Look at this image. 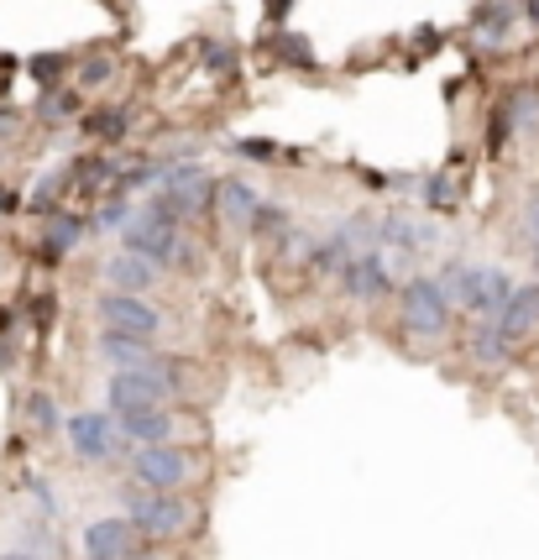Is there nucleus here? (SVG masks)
I'll list each match as a JSON object with an SVG mask.
<instances>
[{
    "instance_id": "6",
    "label": "nucleus",
    "mask_w": 539,
    "mask_h": 560,
    "mask_svg": "<svg viewBox=\"0 0 539 560\" xmlns=\"http://www.w3.org/2000/svg\"><path fill=\"white\" fill-rule=\"evenodd\" d=\"M63 440H69V451H74L79 462L99 466L116 456L121 430H116V415H110V409H79V415L63 419Z\"/></svg>"
},
{
    "instance_id": "20",
    "label": "nucleus",
    "mask_w": 539,
    "mask_h": 560,
    "mask_svg": "<svg viewBox=\"0 0 539 560\" xmlns=\"http://www.w3.org/2000/svg\"><path fill=\"white\" fill-rule=\"evenodd\" d=\"M26 424L37 435H58L63 430V415H58V404H52L48 393H26Z\"/></svg>"
},
{
    "instance_id": "39",
    "label": "nucleus",
    "mask_w": 539,
    "mask_h": 560,
    "mask_svg": "<svg viewBox=\"0 0 539 560\" xmlns=\"http://www.w3.org/2000/svg\"><path fill=\"white\" fill-rule=\"evenodd\" d=\"M535 272H539V246H535Z\"/></svg>"
},
{
    "instance_id": "36",
    "label": "nucleus",
    "mask_w": 539,
    "mask_h": 560,
    "mask_svg": "<svg viewBox=\"0 0 539 560\" xmlns=\"http://www.w3.org/2000/svg\"><path fill=\"white\" fill-rule=\"evenodd\" d=\"M0 560H43V556H37V550H5Z\"/></svg>"
},
{
    "instance_id": "1",
    "label": "nucleus",
    "mask_w": 539,
    "mask_h": 560,
    "mask_svg": "<svg viewBox=\"0 0 539 560\" xmlns=\"http://www.w3.org/2000/svg\"><path fill=\"white\" fill-rule=\"evenodd\" d=\"M441 289H445V299H450L456 310H466V315L497 319L503 310H508V299H514L518 283L503 268H482V262H445Z\"/></svg>"
},
{
    "instance_id": "12",
    "label": "nucleus",
    "mask_w": 539,
    "mask_h": 560,
    "mask_svg": "<svg viewBox=\"0 0 539 560\" xmlns=\"http://www.w3.org/2000/svg\"><path fill=\"white\" fill-rule=\"evenodd\" d=\"M173 409H142V415H126L116 419V430H121L126 445H137V451H148V445H173Z\"/></svg>"
},
{
    "instance_id": "2",
    "label": "nucleus",
    "mask_w": 539,
    "mask_h": 560,
    "mask_svg": "<svg viewBox=\"0 0 539 560\" xmlns=\"http://www.w3.org/2000/svg\"><path fill=\"white\" fill-rule=\"evenodd\" d=\"M126 518L137 524V535L152 539V545H168V539H184L195 529V503L184 492H142V488H126L121 492Z\"/></svg>"
},
{
    "instance_id": "29",
    "label": "nucleus",
    "mask_w": 539,
    "mask_h": 560,
    "mask_svg": "<svg viewBox=\"0 0 539 560\" xmlns=\"http://www.w3.org/2000/svg\"><path fill=\"white\" fill-rule=\"evenodd\" d=\"M37 110L58 121V116H69V110H74V95H63V90H58V95H43V100H37Z\"/></svg>"
},
{
    "instance_id": "22",
    "label": "nucleus",
    "mask_w": 539,
    "mask_h": 560,
    "mask_svg": "<svg viewBox=\"0 0 539 560\" xmlns=\"http://www.w3.org/2000/svg\"><path fill=\"white\" fill-rule=\"evenodd\" d=\"M251 231H257V236H289V231H294V220H289V210H283V205H257Z\"/></svg>"
},
{
    "instance_id": "4",
    "label": "nucleus",
    "mask_w": 539,
    "mask_h": 560,
    "mask_svg": "<svg viewBox=\"0 0 539 560\" xmlns=\"http://www.w3.org/2000/svg\"><path fill=\"white\" fill-rule=\"evenodd\" d=\"M199 477V456L184 445H148L131 456V482L142 492H184Z\"/></svg>"
},
{
    "instance_id": "23",
    "label": "nucleus",
    "mask_w": 539,
    "mask_h": 560,
    "mask_svg": "<svg viewBox=\"0 0 539 560\" xmlns=\"http://www.w3.org/2000/svg\"><path fill=\"white\" fill-rule=\"evenodd\" d=\"M105 178H110V158H84V163H74V189H105Z\"/></svg>"
},
{
    "instance_id": "21",
    "label": "nucleus",
    "mask_w": 539,
    "mask_h": 560,
    "mask_svg": "<svg viewBox=\"0 0 539 560\" xmlns=\"http://www.w3.org/2000/svg\"><path fill=\"white\" fill-rule=\"evenodd\" d=\"M514 16H518V5H503V0H492V5H482L477 16H471V26L488 37V43H497L508 26H514Z\"/></svg>"
},
{
    "instance_id": "31",
    "label": "nucleus",
    "mask_w": 539,
    "mask_h": 560,
    "mask_svg": "<svg viewBox=\"0 0 539 560\" xmlns=\"http://www.w3.org/2000/svg\"><path fill=\"white\" fill-rule=\"evenodd\" d=\"M32 73H37V79L52 90V79L63 73V58H58V52H52V58H32Z\"/></svg>"
},
{
    "instance_id": "9",
    "label": "nucleus",
    "mask_w": 539,
    "mask_h": 560,
    "mask_svg": "<svg viewBox=\"0 0 539 560\" xmlns=\"http://www.w3.org/2000/svg\"><path fill=\"white\" fill-rule=\"evenodd\" d=\"M392 252H362L351 268L341 272V289L351 293V299H362V304H377V299H388L398 283H392Z\"/></svg>"
},
{
    "instance_id": "17",
    "label": "nucleus",
    "mask_w": 539,
    "mask_h": 560,
    "mask_svg": "<svg viewBox=\"0 0 539 560\" xmlns=\"http://www.w3.org/2000/svg\"><path fill=\"white\" fill-rule=\"evenodd\" d=\"M508 351H514V346L503 341L497 319H477V325H471V336H466V357H471L477 366H503L508 362Z\"/></svg>"
},
{
    "instance_id": "37",
    "label": "nucleus",
    "mask_w": 539,
    "mask_h": 560,
    "mask_svg": "<svg viewBox=\"0 0 539 560\" xmlns=\"http://www.w3.org/2000/svg\"><path fill=\"white\" fill-rule=\"evenodd\" d=\"M524 16H529V22L539 26V0H524Z\"/></svg>"
},
{
    "instance_id": "3",
    "label": "nucleus",
    "mask_w": 539,
    "mask_h": 560,
    "mask_svg": "<svg viewBox=\"0 0 539 560\" xmlns=\"http://www.w3.org/2000/svg\"><path fill=\"white\" fill-rule=\"evenodd\" d=\"M450 315H456V304L445 299L441 278H403L398 283V325H403V336H414V341H441L445 330H450Z\"/></svg>"
},
{
    "instance_id": "26",
    "label": "nucleus",
    "mask_w": 539,
    "mask_h": 560,
    "mask_svg": "<svg viewBox=\"0 0 539 560\" xmlns=\"http://www.w3.org/2000/svg\"><path fill=\"white\" fill-rule=\"evenodd\" d=\"M315 236H304V231H289V236H283V257H289V262H315Z\"/></svg>"
},
{
    "instance_id": "14",
    "label": "nucleus",
    "mask_w": 539,
    "mask_h": 560,
    "mask_svg": "<svg viewBox=\"0 0 539 560\" xmlns=\"http://www.w3.org/2000/svg\"><path fill=\"white\" fill-rule=\"evenodd\" d=\"M383 242H388L392 252H403V257H414V252H424V246L435 242V231H430L424 220L383 215V220H377V252H383Z\"/></svg>"
},
{
    "instance_id": "13",
    "label": "nucleus",
    "mask_w": 539,
    "mask_h": 560,
    "mask_svg": "<svg viewBox=\"0 0 539 560\" xmlns=\"http://www.w3.org/2000/svg\"><path fill=\"white\" fill-rule=\"evenodd\" d=\"M257 189L246 184V178H221L215 184V215H221V225H231V231H242V225H251V215H257Z\"/></svg>"
},
{
    "instance_id": "19",
    "label": "nucleus",
    "mask_w": 539,
    "mask_h": 560,
    "mask_svg": "<svg viewBox=\"0 0 539 560\" xmlns=\"http://www.w3.org/2000/svg\"><path fill=\"white\" fill-rule=\"evenodd\" d=\"M84 131L99 137V142H121L126 131H131V116H126L121 105H110V110H90V116H84Z\"/></svg>"
},
{
    "instance_id": "15",
    "label": "nucleus",
    "mask_w": 539,
    "mask_h": 560,
    "mask_svg": "<svg viewBox=\"0 0 539 560\" xmlns=\"http://www.w3.org/2000/svg\"><path fill=\"white\" fill-rule=\"evenodd\" d=\"M157 278H163V272L152 268V262H142V257H131V252L105 262V289L110 293H148Z\"/></svg>"
},
{
    "instance_id": "32",
    "label": "nucleus",
    "mask_w": 539,
    "mask_h": 560,
    "mask_svg": "<svg viewBox=\"0 0 539 560\" xmlns=\"http://www.w3.org/2000/svg\"><path fill=\"white\" fill-rule=\"evenodd\" d=\"M518 225H524V236H529V242L539 246V195L529 199V205H524V220H518Z\"/></svg>"
},
{
    "instance_id": "24",
    "label": "nucleus",
    "mask_w": 539,
    "mask_h": 560,
    "mask_svg": "<svg viewBox=\"0 0 539 560\" xmlns=\"http://www.w3.org/2000/svg\"><path fill=\"white\" fill-rule=\"evenodd\" d=\"M272 48L283 52L289 63H304V69H315V48H309V37H294V32H283V37H278Z\"/></svg>"
},
{
    "instance_id": "7",
    "label": "nucleus",
    "mask_w": 539,
    "mask_h": 560,
    "mask_svg": "<svg viewBox=\"0 0 539 560\" xmlns=\"http://www.w3.org/2000/svg\"><path fill=\"white\" fill-rule=\"evenodd\" d=\"M79 545H84V560H131L142 550V535H137V524L126 513H105V518L84 524Z\"/></svg>"
},
{
    "instance_id": "16",
    "label": "nucleus",
    "mask_w": 539,
    "mask_h": 560,
    "mask_svg": "<svg viewBox=\"0 0 539 560\" xmlns=\"http://www.w3.org/2000/svg\"><path fill=\"white\" fill-rule=\"evenodd\" d=\"M79 236H84V215H74V210H52L48 225H43V257H48V262H63V257L79 246Z\"/></svg>"
},
{
    "instance_id": "8",
    "label": "nucleus",
    "mask_w": 539,
    "mask_h": 560,
    "mask_svg": "<svg viewBox=\"0 0 539 560\" xmlns=\"http://www.w3.org/2000/svg\"><path fill=\"white\" fill-rule=\"evenodd\" d=\"M105 409L116 419L142 415V409H168V388L152 372H110L105 383Z\"/></svg>"
},
{
    "instance_id": "18",
    "label": "nucleus",
    "mask_w": 539,
    "mask_h": 560,
    "mask_svg": "<svg viewBox=\"0 0 539 560\" xmlns=\"http://www.w3.org/2000/svg\"><path fill=\"white\" fill-rule=\"evenodd\" d=\"M356 257H362V252H356V246L345 242V231H341V225H336V231H330V236H325V242L315 246V262H309V268L330 272V278H341V272L351 268Z\"/></svg>"
},
{
    "instance_id": "34",
    "label": "nucleus",
    "mask_w": 539,
    "mask_h": 560,
    "mask_svg": "<svg viewBox=\"0 0 539 560\" xmlns=\"http://www.w3.org/2000/svg\"><path fill=\"white\" fill-rule=\"evenodd\" d=\"M289 5H294V0H268V16L272 22H283V16H289Z\"/></svg>"
},
{
    "instance_id": "25",
    "label": "nucleus",
    "mask_w": 539,
    "mask_h": 560,
    "mask_svg": "<svg viewBox=\"0 0 539 560\" xmlns=\"http://www.w3.org/2000/svg\"><path fill=\"white\" fill-rule=\"evenodd\" d=\"M204 69L231 79V73H236V52L225 48V43H204Z\"/></svg>"
},
{
    "instance_id": "30",
    "label": "nucleus",
    "mask_w": 539,
    "mask_h": 560,
    "mask_svg": "<svg viewBox=\"0 0 539 560\" xmlns=\"http://www.w3.org/2000/svg\"><path fill=\"white\" fill-rule=\"evenodd\" d=\"M32 492H37V513H43V518H58V492L48 488V482H32Z\"/></svg>"
},
{
    "instance_id": "5",
    "label": "nucleus",
    "mask_w": 539,
    "mask_h": 560,
    "mask_svg": "<svg viewBox=\"0 0 539 560\" xmlns=\"http://www.w3.org/2000/svg\"><path fill=\"white\" fill-rule=\"evenodd\" d=\"M95 319L99 330H121V336H157L163 330V310L148 304V293H99L95 299Z\"/></svg>"
},
{
    "instance_id": "33",
    "label": "nucleus",
    "mask_w": 539,
    "mask_h": 560,
    "mask_svg": "<svg viewBox=\"0 0 539 560\" xmlns=\"http://www.w3.org/2000/svg\"><path fill=\"white\" fill-rule=\"evenodd\" d=\"M16 205H22V199H16L11 189H5V184H0V220H5V215H16Z\"/></svg>"
},
{
    "instance_id": "38",
    "label": "nucleus",
    "mask_w": 539,
    "mask_h": 560,
    "mask_svg": "<svg viewBox=\"0 0 539 560\" xmlns=\"http://www.w3.org/2000/svg\"><path fill=\"white\" fill-rule=\"evenodd\" d=\"M5 84H11V63L0 58V95H5Z\"/></svg>"
},
{
    "instance_id": "28",
    "label": "nucleus",
    "mask_w": 539,
    "mask_h": 560,
    "mask_svg": "<svg viewBox=\"0 0 539 560\" xmlns=\"http://www.w3.org/2000/svg\"><path fill=\"white\" fill-rule=\"evenodd\" d=\"M110 73H116V63H110V58H95V63H84V69H79V84H84V90H99Z\"/></svg>"
},
{
    "instance_id": "11",
    "label": "nucleus",
    "mask_w": 539,
    "mask_h": 560,
    "mask_svg": "<svg viewBox=\"0 0 539 560\" xmlns=\"http://www.w3.org/2000/svg\"><path fill=\"white\" fill-rule=\"evenodd\" d=\"M497 330H503V341L508 346L535 336L539 330V283H518L514 299H508V310L497 315Z\"/></svg>"
},
{
    "instance_id": "27",
    "label": "nucleus",
    "mask_w": 539,
    "mask_h": 560,
    "mask_svg": "<svg viewBox=\"0 0 539 560\" xmlns=\"http://www.w3.org/2000/svg\"><path fill=\"white\" fill-rule=\"evenodd\" d=\"M126 225H131V215H126L121 199H110V205H105V210L90 220V231H126Z\"/></svg>"
},
{
    "instance_id": "10",
    "label": "nucleus",
    "mask_w": 539,
    "mask_h": 560,
    "mask_svg": "<svg viewBox=\"0 0 539 560\" xmlns=\"http://www.w3.org/2000/svg\"><path fill=\"white\" fill-rule=\"evenodd\" d=\"M95 357L99 362H110L116 372H142V366L157 357V346L148 336H121V330H99L95 341Z\"/></svg>"
},
{
    "instance_id": "35",
    "label": "nucleus",
    "mask_w": 539,
    "mask_h": 560,
    "mask_svg": "<svg viewBox=\"0 0 539 560\" xmlns=\"http://www.w3.org/2000/svg\"><path fill=\"white\" fill-rule=\"evenodd\" d=\"M242 152H246V158H268L272 147L268 142H242Z\"/></svg>"
}]
</instances>
